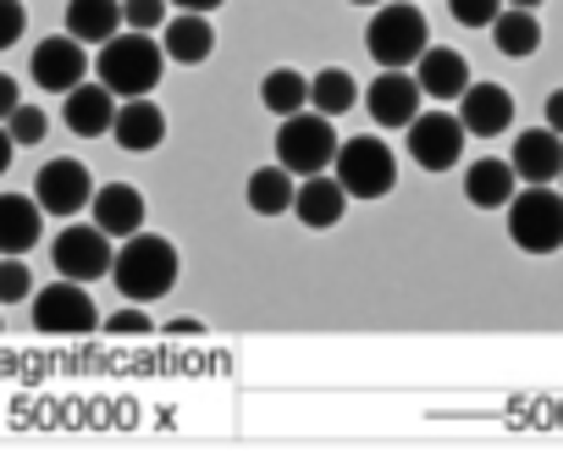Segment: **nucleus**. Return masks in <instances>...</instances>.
Listing matches in <instances>:
<instances>
[{
  "label": "nucleus",
  "instance_id": "nucleus-1",
  "mask_svg": "<svg viewBox=\"0 0 563 475\" xmlns=\"http://www.w3.org/2000/svg\"><path fill=\"white\" fill-rule=\"evenodd\" d=\"M111 277H117V288L133 305H155L177 283V250L166 244V238H155V232L139 227L133 238H122V250L111 255Z\"/></svg>",
  "mask_w": 563,
  "mask_h": 475
},
{
  "label": "nucleus",
  "instance_id": "nucleus-2",
  "mask_svg": "<svg viewBox=\"0 0 563 475\" xmlns=\"http://www.w3.org/2000/svg\"><path fill=\"white\" fill-rule=\"evenodd\" d=\"M100 84L117 95V100H139V95H150L155 84H161V73H166V51L150 40V34H139V29H128V34H117V40H106L100 45Z\"/></svg>",
  "mask_w": 563,
  "mask_h": 475
},
{
  "label": "nucleus",
  "instance_id": "nucleus-3",
  "mask_svg": "<svg viewBox=\"0 0 563 475\" xmlns=\"http://www.w3.org/2000/svg\"><path fill=\"white\" fill-rule=\"evenodd\" d=\"M338 128H332V117H321V111H294V117H282V128H276V161L288 166L294 177H316V172H327L332 166V155H338Z\"/></svg>",
  "mask_w": 563,
  "mask_h": 475
},
{
  "label": "nucleus",
  "instance_id": "nucleus-4",
  "mask_svg": "<svg viewBox=\"0 0 563 475\" xmlns=\"http://www.w3.org/2000/svg\"><path fill=\"white\" fill-rule=\"evenodd\" d=\"M508 238L525 255H558L563 250V194L547 183H530L508 199Z\"/></svg>",
  "mask_w": 563,
  "mask_h": 475
},
{
  "label": "nucleus",
  "instance_id": "nucleus-5",
  "mask_svg": "<svg viewBox=\"0 0 563 475\" xmlns=\"http://www.w3.org/2000/svg\"><path fill=\"white\" fill-rule=\"evenodd\" d=\"M426 45H431V34H426L420 7H387V0H382V12H376L371 29H365L371 62H382V67H409V62H420Z\"/></svg>",
  "mask_w": 563,
  "mask_h": 475
},
{
  "label": "nucleus",
  "instance_id": "nucleus-6",
  "mask_svg": "<svg viewBox=\"0 0 563 475\" xmlns=\"http://www.w3.org/2000/svg\"><path fill=\"white\" fill-rule=\"evenodd\" d=\"M332 166H338V183L354 199H382L393 188V177H398V161H393V150L382 139H343Z\"/></svg>",
  "mask_w": 563,
  "mask_h": 475
},
{
  "label": "nucleus",
  "instance_id": "nucleus-7",
  "mask_svg": "<svg viewBox=\"0 0 563 475\" xmlns=\"http://www.w3.org/2000/svg\"><path fill=\"white\" fill-rule=\"evenodd\" d=\"M95 321H100V316H95V299H89V288L73 283V277L51 283V288L34 299V327L51 332V338H84Z\"/></svg>",
  "mask_w": 563,
  "mask_h": 475
},
{
  "label": "nucleus",
  "instance_id": "nucleus-8",
  "mask_svg": "<svg viewBox=\"0 0 563 475\" xmlns=\"http://www.w3.org/2000/svg\"><path fill=\"white\" fill-rule=\"evenodd\" d=\"M111 238L100 227H62L56 244H51V261L62 277L73 283H95V277H111Z\"/></svg>",
  "mask_w": 563,
  "mask_h": 475
},
{
  "label": "nucleus",
  "instance_id": "nucleus-9",
  "mask_svg": "<svg viewBox=\"0 0 563 475\" xmlns=\"http://www.w3.org/2000/svg\"><path fill=\"white\" fill-rule=\"evenodd\" d=\"M464 139H470L464 122L448 117V111H420V117L409 122V155H415L420 172H448V166H459Z\"/></svg>",
  "mask_w": 563,
  "mask_h": 475
},
{
  "label": "nucleus",
  "instance_id": "nucleus-10",
  "mask_svg": "<svg viewBox=\"0 0 563 475\" xmlns=\"http://www.w3.org/2000/svg\"><path fill=\"white\" fill-rule=\"evenodd\" d=\"M34 199H40L45 216H78L95 199L89 166L84 161H45L40 177H34Z\"/></svg>",
  "mask_w": 563,
  "mask_h": 475
},
{
  "label": "nucleus",
  "instance_id": "nucleus-11",
  "mask_svg": "<svg viewBox=\"0 0 563 475\" xmlns=\"http://www.w3.org/2000/svg\"><path fill=\"white\" fill-rule=\"evenodd\" d=\"M420 84L404 67H382V78L365 89V111L376 117V128H409L420 117Z\"/></svg>",
  "mask_w": 563,
  "mask_h": 475
},
{
  "label": "nucleus",
  "instance_id": "nucleus-12",
  "mask_svg": "<svg viewBox=\"0 0 563 475\" xmlns=\"http://www.w3.org/2000/svg\"><path fill=\"white\" fill-rule=\"evenodd\" d=\"M29 73H34V84H40V89H51V95H67L73 84H84V78H89V51H84L73 34H62V40H45V45H34V56H29Z\"/></svg>",
  "mask_w": 563,
  "mask_h": 475
},
{
  "label": "nucleus",
  "instance_id": "nucleus-13",
  "mask_svg": "<svg viewBox=\"0 0 563 475\" xmlns=\"http://www.w3.org/2000/svg\"><path fill=\"white\" fill-rule=\"evenodd\" d=\"M459 100H464V106H459L464 133H475V139L508 133V122H514V95H508L503 84H470Z\"/></svg>",
  "mask_w": 563,
  "mask_h": 475
},
{
  "label": "nucleus",
  "instance_id": "nucleus-14",
  "mask_svg": "<svg viewBox=\"0 0 563 475\" xmlns=\"http://www.w3.org/2000/svg\"><path fill=\"white\" fill-rule=\"evenodd\" d=\"M508 166H514L519 183H558V172H563V133H552V128L519 133Z\"/></svg>",
  "mask_w": 563,
  "mask_h": 475
},
{
  "label": "nucleus",
  "instance_id": "nucleus-15",
  "mask_svg": "<svg viewBox=\"0 0 563 475\" xmlns=\"http://www.w3.org/2000/svg\"><path fill=\"white\" fill-rule=\"evenodd\" d=\"M415 84L426 100H459L470 89V62L448 45H426L420 62H415Z\"/></svg>",
  "mask_w": 563,
  "mask_h": 475
},
{
  "label": "nucleus",
  "instance_id": "nucleus-16",
  "mask_svg": "<svg viewBox=\"0 0 563 475\" xmlns=\"http://www.w3.org/2000/svg\"><path fill=\"white\" fill-rule=\"evenodd\" d=\"M111 139H117L122 150H133V155L161 150V139H166V117H161V106H150V95L122 100L117 117H111Z\"/></svg>",
  "mask_w": 563,
  "mask_h": 475
},
{
  "label": "nucleus",
  "instance_id": "nucleus-17",
  "mask_svg": "<svg viewBox=\"0 0 563 475\" xmlns=\"http://www.w3.org/2000/svg\"><path fill=\"white\" fill-rule=\"evenodd\" d=\"M343 210H349V188L338 177H327V172H316V177H305L294 188V216L305 227H338Z\"/></svg>",
  "mask_w": 563,
  "mask_h": 475
},
{
  "label": "nucleus",
  "instance_id": "nucleus-18",
  "mask_svg": "<svg viewBox=\"0 0 563 475\" xmlns=\"http://www.w3.org/2000/svg\"><path fill=\"white\" fill-rule=\"evenodd\" d=\"M95 227L106 232V238H133L139 227H144V194L139 188H128V183H106V188H95Z\"/></svg>",
  "mask_w": 563,
  "mask_h": 475
},
{
  "label": "nucleus",
  "instance_id": "nucleus-19",
  "mask_svg": "<svg viewBox=\"0 0 563 475\" xmlns=\"http://www.w3.org/2000/svg\"><path fill=\"white\" fill-rule=\"evenodd\" d=\"M161 51H166V56H172L177 67H199V62H210V51H216V29L205 23V12H183V18H166Z\"/></svg>",
  "mask_w": 563,
  "mask_h": 475
},
{
  "label": "nucleus",
  "instance_id": "nucleus-20",
  "mask_svg": "<svg viewBox=\"0 0 563 475\" xmlns=\"http://www.w3.org/2000/svg\"><path fill=\"white\" fill-rule=\"evenodd\" d=\"M111 117H117V95L106 84H73L67 89V128L78 139H100L111 133Z\"/></svg>",
  "mask_w": 563,
  "mask_h": 475
},
{
  "label": "nucleus",
  "instance_id": "nucleus-21",
  "mask_svg": "<svg viewBox=\"0 0 563 475\" xmlns=\"http://www.w3.org/2000/svg\"><path fill=\"white\" fill-rule=\"evenodd\" d=\"M40 199L0 194V255H29L40 244Z\"/></svg>",
  "mask_w": 563,
  "mask_h": 475
},
{
  "label": "nucleus",
  "instance_id": "nucleus-22",
  "mask_svg": "<svg viewBox=\"0 0 563 475\" xmlns=\"http://www.w3.org/2000/svg\"><path fill=\"white\" fill-rule=\"evenodd\" d=\"M67 34L78 45H106L122 34V0H67Z\"/></svg>",
  "mask_w": 563,
  "mask_h": 475
},
{
  "label": "nucleus",
  "instance_id": "nucleus-23",
  "mask_svg": "<svg viewBox=\"0 0 563 475\" xmlns=\"http://www.w3.org/2000/svg\"><path fill=\"white\" fill-rule=\"evenodd\" d=\"M514 194H519V177H514L508 161H475V166L464 172V199H470L475 210H503Z\"/></svg>",
  "mask_w": 563,
  "mask_h": 475
},
{
  "label": "nucleus",
  "instance_id": "nucleus-24",
  "mask_svg": "<svg viewBox=\"0 0 563 475\" xmlns=\"http://www.w3.org/2000/svg\"><path fill=\"white\" fill-rule=\"evenodd\" d=\"M492 45L503 51V56H536L541 51V23H536V12H525V7H503L497 18H492Z\"/></svg>",
  "mask_w": 563,
  "mask_h": 475
},
{
  "label": "nucleus",
  "instance_id": "nucleus-25",
  "mask_svg": "<svg viewBox=\"0 0 563 475\" xmlns=\"http://www.w3.org/2000/svg\"><path fill=\"white\" fill-rule=\"evenodd\" d=\"M294 172L288 166H260L254 177H249V210L254 216H282V210H294Z\"/></svg>",
  "mask_w": 563,
  "mask_h": 475
},
{
  "label": "nucleus",
  "instance_id": "nucleus-26",
  "mask_svg": "<svg viewBox=\"0 0 563 475\" xmlns=\"http://www.w3.org/2000/svg\"><path fill=\"white\" fill-rule=\"evenodd\" d=\"M260 106H265L271 117H294V111H305V106H310V78L294 73V67L265 73V78H260Z\"/></svg>",
  "mask_w": 563,
  "mask_h": 475
},
{
  "label": "nucleus",
  "instance_id": "nucleus-27",
  "mask_svg": "<svg viewBox=\"0 0 563 475\" xmlns=\"http://www.w3.org/2000/svg\"><path fill=\"white\" fill-rule=\"evenodd\" d=\"M354 100H360V84L343 67H327V73L310 78V106L321 117H343V111H354Z\"/></svg>",
  "mask_w": 563,
  "mask_h": 475
},
{
  "label": "nucleus",
  "instance_id": "nucleus-28",
  "mask_svg": "<svg viewBox=\"0 0 563 475\" xmlns=\"http://www.w3.org/2000/svg\"><path fill=\"white\" fill-rule=\"evenodd\" d=\"M7 133H12V144H45L51 122H45L40 106H18V111L7 117Z\"/></svg>",
  "mask_w": 563,
  "mask_h": 475
},
{
  "label": "nucleus",
  "instance_id": "nucleus-29",
  "mask_svg": "<svg viewBox=\"0 0 563 475\" xmlns=\"http://www.w3.org/2000/svg\"><path fill=\"white\" fill-rule=\"evenodd\" d=\"M29 266H23V255H0V305H23L29 299Z\"/></svg>",
  "mask_w": 563,
  "mask_h": 475
},
{
  "label": "nucleus",
  "instance_id": "nucleus-30",
  "mask_svg": "<svg viewBox=\"0 0 563 475\" xmlns=\"http://www.w3.org/2000/svg\"><path fill=\"white\" fill-rule=\"evenodd\" d=\"M122 29H166V0H122Z\"/></svg>",
  "mask_w": 563,
  "mask_h": 475
},
{
  "label": "nucleus",
  "instance_id": "nucleus-31",
  "mask_svg": "<svg viewBox=\"0 0 563 475\" xmlns=\"http://www.w3.org/2000/svg\"><path fill=\"white\" fill-rule=\"evenodd\" d=\"M448 12L464 29H492V18L503 12V0H448Z\"/></svg>",
  "mask_w": 563,
  "mask_h": 475
},
{
  "label": "nucleus",
  "instance_id": "nucleus-32",
  "mask_svg": "<svg viewBox=\"0 0 563 475\" xmlns=\"http://www.w3.org/2000/svg\"><path fill=\"white\" fill-rule=\"evenodd\" d=\"M29 29V12H23V0H0V51H12Z\"/></svg>",
  "mask_w": 563,
  "mask_h": 475
},
{
  "label": "nucleus",
  "instance_id": "nucleus-33",
  "mask_svg": "<svg viewBox=\"0 0 563 475\" xmlns=\"http://www.w3.org/2000/svg\"><path fill=\"white\" fill-rule=\"evenodd\" d=\"M111 332L117 338H144L150 321H144V310H122V316H111Z\"/></svg>",
  "mask_w": 563,
  "mask_h": 475
},
{
  "label": "nucleus",
  "instance_id": "nucleus-34",
  "mask_svg": "<svg viewBox=\"0 0 563 475\" xmlns=\"http://www.w3.org/2000/svg\"><path fill=\"white\" fill-rule=\"evenodd\" d=\"M18 106H23V95H18V78H7V73H0V122H7Z\"/></svg>",
  "mask_w": 563,
  "mask_h": 475
},
{
  "label": "nucleus",
  "instance_id": "nucleus-35",
  "mask_svg": "<svg viewBox=\"0 0 563 475\" xmlns=\"http://www.w3.org/2000/svg\"><path fill=\"white\" fill-rule=\"evenodd\" d=\"M547 128H552V133H563V89H552V95H547Z\"/></svg>",
  "mask_w": 563,
  "mask_h": 475
},
{
  "label": "nucleus",
  "instance_id": "nucleus-36",
  "mask_svg": "<svg viewBox=\"0 0 563 475\" xmlns=\"http://www.w3.org/2000/svg\"><path fill=\"white\" fill-rule=\"evenodd\" d=\"M12 155H18V144H12V133H7V128H0V177L12 172Z\"/></svg>",
  "mask_w": 563,
  "mask_h": 475
},
{
  "label": "nucleus",
  "instance_id": "nucleus-37",
  "mask_svg": "<svg viewBox=\"0 0 563 475\" xmlns=\"http://www.w3.org/2000/svg\"><path fill=\"white\" fill-rule=\"evenodd\" d=\"M166 7H177V12H216L221 0H166Z\"/></svg>",
  "mask_w": 563,
  "mask_h": 475
},
{
  "label": "nucleus",
  "instance_id": "nucleus-38",
  "mask_svg": "<svg viewBox=\"0 0 563 475\" xmlns=\"http://www.w3.org/2000/svg\"><path fill=\"white\" fill-rule=\"evenodd\" d=\"M503 7H525V12H536V7H541V0H503Z\"/></svg>",
  "mask_w": 563,
  "mask_h": 475
},
{
  "label": "nucleus",
  "instance_id": "nucleus-39",
  "mask_svg": "<svg viewBox=\"0 0 563 475\" xmlns=\"http://www.w3.org/2000/svg\"><path fill=\"white\" fill-rule=\"evenodd\" d=\"M354 7H382V0H354Z\"/></svg>",
  "mask_w": 563,
  "mask_h": 475
},
{
  "label": "nucleus",
  "instance_id": "nucleus-40",
  "mask_svg": "<svg viewBox=\"0 0 563 475\" xmlns=\"http://www.w3.org/2000/svg\"><path fill=\"white\" fill-rule=\"evenodd\" d=\"M558 194H563V172H558Z\"/></svg>",
  "mask_w": 563,
  "mask_h": 475
}]
</instances>
